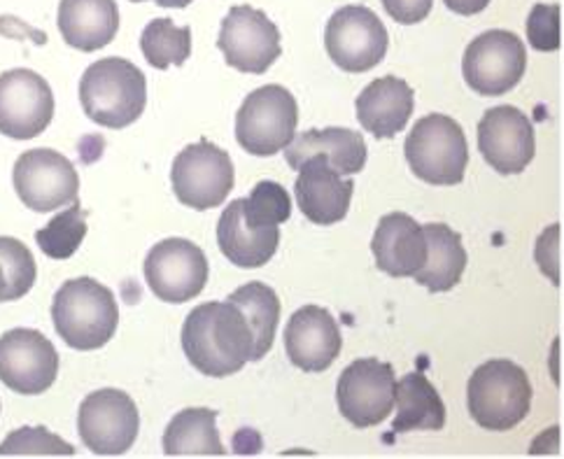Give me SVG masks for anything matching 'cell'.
I'll list each match as a JSON object with an SVG mask.
<instances>
[{
	"label": "cell",
	"instance_id": "cell-1",
	"mask_svg": "<svg viewBox=\"0 0 564 459\" xmlns=\"http://www.w3.org/2000/svg\"><path fill=\"white\" fill-rule=\"evenodd\" d=\"M183 350L204 375L227 378L252 362L254 338L243 315L229 298L196 306L183 325Z\"/></svg>",
	"mask_w": 564,
	"mask_h": 459
},
{
	"label": "cell",
	"instance_id": "cell-2",
	"mask_svg": "<svg viewBox=\"0 0 564 459\" xmlns=\"http://www.w3.org/2000/svg\"><path fill=\"white\" fill-rule=\"evenodd\" d=\"M79 103L94 124L112 131L127 129L145 112L148 79L127 58H100L79 79Z\"/></svg>",
	"mask_w": 564,
	"mask_h": 459
},
{
	"label": "cell",
	"instance_id": "cell-3",
	"mask_svg": "<svg viewBox=\"0 0 564 459\" xmlns=\"http://www.w3.org/2000/svg\"><path fill=\"white\" fill-rule=\"evenodd\" d=\"M52 323L73 350H98L108 346L117 331V298L94 277H75L58 287L52 302Z\"/></svg>",
	"mask_w": 564,
	"mask_h": 459
},
{
	"label": "cell",
	"instance_id": "cell-4",
	"mask_svg": "<svg viewBox=\"0 0 564 459\" xmlns=\"http://www.w3.org/2000/svg\"><path fill=\"white\" fill-rule=\"evenodd\" d=\"M532 383L511 359L480 364L467 385V408L474 423L488 431H509L530 415Z\"/></svg>",
	"mask_w": 564,
	"mask_h": 459
},
{
	"label": "cell",
	"instance_id": "cell-5",
	"mask_svg": "<svg viewBox=\"0 0 564 459\" xmlns=\"http://www.w3.org/2000/svg\"><path fill=\"white\" fill-rule=\"evenodd\" d=\"M406 162L415 177L434 187H453L465 179L469 143L453 117L427 114L406 138Z\"/></svg>",
	"mask_w": 564,
	"mask_h": 459
},
{
	"label": "cell",
	"instance_id": "cell-6",
	"mask_svg": "<svg viewBox=\"0 0 564 459\" xmlns=\"http://www.w3.org/2000/svg\"><path fill=\"white\" fill-rule=\"evenodd\" d=\"M299 127L296 98L280 85L248 94L236 114V141L252 156H273L285 150Z\"/></svg>",
	"mask_w": 564,
	"mask_h": 459
},
{
	"label": "cell",
	"instance_id": "cell-7",
	"mask_svg": "<svg viewBox=\"0 0 564 459\" xmlns=\"http://www.w3.org/2000/svg\"><path fill=\"white\" fill-rule=\"evenodd\" d=\"M234 179L231 156L206 138L180 152L171 168L177 201L194 210H210L225 204L234 189Z\"/></svg>",
	"mask_w": 564,
	"mask_h": 459
},
{
	"label": "cell",
	"instance_id": "cell-8",
	"mask_svg": "<svg viewBox=\"0 0 564 459\" xmlns=\"http://www.w3.org/2000/svg\"><path fill=\"white\" fill-rule=\"evenodd\" d=\"M528 68L522 40L503 29H492L471 40L462 56L467 85L480 96H503L520 85Z\"/></svg>",
	"mask_w": 564,
	"mask_h": 459
},
{
	"label": "cell",
	"instance_id": "cell-9",
	"mask_svg": "<svg viewBox=\"0 0 564 459\" xmlns=\"http://www.w3.org/2000/svg\"><path fill=\"white\" fill-rule=\"evenodd\" d=\"M325 47L340 70L359 75L373 70L386 58L390 35L373 10L346 6L327 22Z\"/></svg>",
	"mask_w": 564,
	"mask_h": 459
},
{
	"label": "cell",
	"instance_id": "cell-10",
	"mask_svg": "<svg viewBox=\"0 0 564 459\" xmlns=\"http://www.w3.org/2000/svg\"><path fill=\"white\" fill-rule=\"evenodd\" d=\"M394 369L367 357L355 359L338 378L336 404L355 429H369L388 420L394 406Z\"/></svg>",
	"mask_w": 564,
	"mask_h": 459
},
{
	"label": "cell",
	"instance_id": "cell-11",
	"mask_svg": "<svg viewBox=\"0 0 564 459\" xmlns=\"http://www.w3.org/2000/svg\"><path fill=\"white\" fill-rule=\"evenodd\" d=\"M138 429V406L122 390H98L79 404L77 434L94 455H124L135 444Z\"/></svg>",
	"mask_w": 564,
	"mask_h": 459
},
{
	"label": "cell",
	"instance_id": "cell-12",
	"mask_svg": "<svg viewBox=\"0 0 564 459\" xmlns=\"http://www.w3.org/2000/svg\"><path fill=\"white\" fill-rule=\"evenodd\" d=\"M12 183L19 201L33 212H54L77 201L79 175L56 150H29L17 159Z\"/></svg>",
	"mask_w": 564,
	"mask_h": 459
},
{
	"label": "cell",
	"instance_id": "cell-13",
	"mask_svg": "<svg viewBox=\"0 0 564 459\" xmlns=\"http://www.w3.org/2000/svg\"><path fill=\"white\" fill-rule=\"evenodd\" d=\"M217 50L225 54L227 66L248 75H264L282 54L280 31L261 10L234 6L221 19Z\"/></svg>",
	"mask_w": 564,
	"mask_h": 459
},
{
	"label": "cell",
	"instance_id": "cell-14",
	"mask_svg": "<svg viewBox=\"0 0 564 459\" xmlns=\"http://www.w3.org/2000/svg\"><path fill=\"white\" fill-rule=\"evenodd\" d=\"M145 281L161 302L187 304L206 289V252L185 238H166L145 259Z\"/></svg>",
	"mask_w": 564,
	"mask_h": 459
},
{
	"label": "cell",
	"instance_id": "cell-15",
	"mask_svg": "<svg viewBox=\"0 0 564 459\" xmlns=\"http://www.w3.org/2000/svg\"><path fill=\"white\" fill-rule=\"evenodd\" d=\"M58 375V352L45 334L10 329L0 336V383L8 390L35 396L47 392Z\"/></svg>",
	"mask_w": 564,
	"mask_h": 459
},
{
	"label": "cell",
	"instance_id": "cell-16",
	"mask_svg": "<svg viewBox=\"0 0 564 459\" xmlns=\"http://www.w3.org/2000/svg\"><path fill=\"white\" fill-rule=\"evenodd\" d=\"M54 117V94L43 75L14 68L0 75V133L14 141L47 131Z\"/></svg>",
	"mask_w": 564,
	"mask_h": 459
},
{
	"label": "cell",
	"instance_id": "cell-17",
	"mask_svg": "<svg viewBox=\"0 0 564 459\" xmlns=\"http://www.w3.org/2000/svg\"><path fill=\"white\" fill-rule=\"evenodd\" d=\"M478 150L497 173H522L536 154V138L530 117L513 106L490 108L478 122Z\"/></svg>",
	"mask_w": 564,
	"mask_h": 459
},
{
	"label": "cell",
	"instance_id": "cell-18",
	"mask_svg": "<svg viewBox=\"0 0 564 459\" xmlns=\"http://www.w3.org/2000/svg\"><path fill=\"white\" fill-rule=\"evenodd\" d=\"M344 348V336L334 315L322 306L299 308L285 327V350L290 362L306 371H327Z\"/></svg>",
	"mask_w": 564,
	"mask_h": 459
},
{
	"label": "cell",
	"instance_id": "cell-19",
	"mask_svg": "<svg viewBox=\"0 0 564 459\" xmlns=\"http://www.w3.org/2000/svg\"><path fill=\"white\" fill-rule=\"evenodd\" d=\"M296 173V204L313 225L329 227L346 219L355 192L350 177L338 175L322 156L306 159Z\"/></svg>",
	"mask_w": 564,
	"mask_h": 459
},
{
	"label": "cell",
	"instance_id": "cell-20",
	"mask_svg": "<svg viewBox=\"0 0 564 459\" xmlns=\"http://www.w3.org/2000/svg\"><path fill=\"white\" fill-rule=\"evenodd\" d=\"M371 252L382 273L392 277H413L427 256L425 229L406 212H390L380 217Z\"/></svg>",
	"mask_w": 564,
	"mask_h": 459
},
{
	"label": "cell",
	"instance_id": "cell-21",
	"mask_svg": "<svg viewBox=\"0 0 564 459\" xmlns=\"http://www.w3.org/2000/svg\"><path fill=\"white\" fill-rule=\"evenodd\" d=\"M357 119L365 131L378 141L404 131L415 108V96L406 79L378 77L357 96Z\"/></svg>",
	"mask_w": 564,
	"mask_h": 459
},
{
	"label": "cell",
	"instance_id": "cell-22",
	"mask_svg": "<svg viewBox=\"0 0 564 459\" xmlns=\"http://www.w3.org/2000/svg\"><path fill=\"white\" fill-rule=\"evenodd\" d=\"M367 143L361 138L359 131L350 129H311L306 133H301L299 138L285 147V159L288 164L296 171L306 159L322 156L325 162L344 177L361 173V168L367 166Z\"/></svg>",
	"mask_w": 564,
	"mask_h": 459
},
{
	"label": "cell",
	"instance_id": "cell-23",
	"mask_svg": "<svg viewBox=\"0 0 564 459\" xmlns=\"http://www.w3.org/2000/svg\"><path fill=\"white\" fill-rule=\"evenodd\" d=\"M217 243L221 254L238 269L267 266L280 245V227L259 229L248 225L243 215V198L231 201L219 217Z\"/></svg>",
	"mask_w": 564,
	"mask_h": 459
},
{
	"label": "cell",
	"instance_id": "cell-24",
	"mask_svg": "<svg viewBox=\"0 0 564 459\" xmlns=\"http://www.w3.org/2000/svg\"><path fill=\"white\" fill-rule=\"evenodd\" d=\"M56 24L66 45L87 54L98 52L119 31V8L115 0H62Z\"/></svg>",
	"mask_w": 564,
	"mask_h": 459
},
{
	"label": "cell",
	"instance_id": "cell-25",
	"mask_svg": "<svg viewBox=\"0 0 564 459\" xmlns=\"http://www.w3.org/2000/svg\"><path fill=\"white\" fill-rule=\"evenodd\" d=\"M427 256L422 269L413 275L415 283L432 294L451 292L459 285L467 269V250L462 245V236L448 225H425Z\"/></svg>",
	"mask_w": 564,
	"mask_h": 459
},
{
	"label": "cell",
	"instance_id": "cell-26",
	"mask_svg": "<svg viewBox=\"0 0 564 459\" xmlns=\"http://www.w3.org/2000/svg\"><path fill=\"white\" fill-rule=\"evenodd\" d=\"M394 404L392 434L438 431L446 425V406L425 373L413 371L401 378L394 387Z\"/></svg>",
	"mask_w": 564,
	"mask_h": 459
},
{
	"label": "cell",
	"instance_id": "cell-27",
	"mask_svg": "<svg viewBox=\"0 0 564 459\" xmlns=\"http://www.w3.org/2000/svg\"><path fill=\"white\" fill-rule=\"evenodd\" d=\"M227 452L217 431V411H180L164 431V455L169 457H221Z\"/></svg>",
	"mask_w": 564,
	"mask_h": 459
},
{
	"label": "cell",
	"instance_id": "cell-28",
	"mask_svg": "<svg viewBox=\"0 0 564 459\" xmlns=\"http://www.w3.org/2000/svg\"><path fill=\"white\" fill-rule=\"evenodd\" d=\"M229 302L236 304L248 317V325L254 338L252 362H259L261 357L269 354L275 341V331L280 323V298L275 289L264 283H248L231 292Z\"/></svg>",
	"mask_w": 564,
	"mask_h": 459
},
{
	"label": "cell",
	"instance_id": "cell-29",
	"mask_svg": "<svg viewBox=\"0 0 564 459\" xmlns=\"http://www.w3.org/2000/svg\"><path fill=\"white\" fill-rule=\"evenodd\" d=\"M140 50H143L145 62L156 70L185 66L192 54V29L175 26L173 19H152L140 35Z\"/></svg>",
	"mask_w": 564,
	"mask_h": 459
},
{
	"label": "cell",
	"instance_id": "cell-30",
	"mask_svg": "<svg viewBox=\"0 0 564 459\" xmlns=\"http://www.w3.org/2000/svg\"><path fill=\"white\" fill-rule=\"evenodd\" d=\"M87 236V210H83L79 201L70 204L68 210L58 212L52 222H47L43 229L35 231V243L56 262L70 259L79 245H83Z\"/></svg>",
	"mask_w": 564,
	"mask_h": 459
},
{
	"label": "cell",
	"instance_id": "cell-31",
	"mask_svg": "<svg viewBox=\"0 0 564 459\" xmlns=\"http://www.w3.org/2000/svg\"><path fill=\"white\" fill-rule=\"evenodd\" d=\"M37 277L33 252L17 238L0 236V304L26 296Z\"/></svg>",
	"mask_w": 564,
	"mask_h": 459
},
{
	"label": "cell",
	"instance_id": "cell-32",
	"mask_svg": "<svg viewBox=\"0 0 564 459\" xmlns=\"http://www.w3.org/2000/svg\"><path fill=\"white\" fill-rule=\"evenodd\" d=\"M243 215L248 219V225L252 227H280L285 225L292 215V198L285 192V187L271 183V179H264V183L254 185L248 198H243Z\"/></svg>",
	"mask_w": 564,
	"mask_h": 459
},
{
	"label": "cell",
	"instance_id": "cell-33",
	"mask_svg": "<svg viewBox=\"0 0 564 459\" xmlns=\"http://www.w3.org/2000/svg\"><path fill=\"white\" fill-rule=\"evenodd\" d=\"M10 455H24V457H37V455H75V448L66 444L62 436L52 434L45 427H22L12 431L3 444H0V457Z\"/></svg>",
	"mask_w": 564,
	"mask_h": 459
},
{
	"label": "cell",
	"instance_id": "cell-34",
	"mask_svg": "<svg viewBox=\"0 0 564 459\" xmlns=\"http://www.w3.org/2000/svg\"><path fill=\"white\" fill-rule=\"evenodd\" d=\"M562 10L560 6L536 3L525 22V33L530 45L536 52H557L562 45V31H560Z\"/></svg>",
	"mask_w": 564,
	"mask_h": 459
},
{
	"label": "cell",
	"instance_id": "cell-35",
	"mask_svg": "<svg viewBox=\"0 0 564 459\" xmlns=\"http://www.w3.org/2000/svg\"><path fill=\"white\" fill-rule=\"evenodd\" d=\"M382 8L397 24L411 26L425 22L434 8V0H382Z\"/></svg>",
	"mask_w": 564,
	"mask_h": 459
},
{
	"label": "cell",
	"instance_id": "cell-36",
	"mask_svg": "<svg viewBox=\"0 0 564 459\" xmlns=\"http://www.w3.org/2000/svg\"><path fill=\"white\" fill-rule=\"evenodd\" d=\"M443 3H446V8L455 14L474 17L486 10L490 6V0H443Z\"/></svg>",
	"mask_w": 564,
	"mask_h": 459
},
{
	"label": "cell",
	"instance_id": "cell-37",
	"mask_svg": "<svg viewBox=\"0 0 564 459\" xmlns=\"http://www.w3.org/2000/svg\"><path fill=\"white\" fill-rule=\"evenodd\" d=\"M192 3H194V0H156L159 8H173V10H183Z\"/></svg>",
	"mask_w": 564,
	"mask_h": 459
},
{
	"label": "cell",
	"instance_id": "cell-38",
	"mask_svg": "<svg viewBox=\"0 0 564 459\" xmlns=\"http://www.w3.org/2000/svg\"><path fill=\"white\" fill-rule=\"evenodd\" d=\"M131 3H145V0H131Z\"/></svg>",
	"mask_w": 564,
	"mask_h": 459
}]
</instances>
